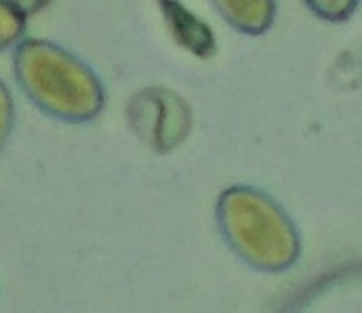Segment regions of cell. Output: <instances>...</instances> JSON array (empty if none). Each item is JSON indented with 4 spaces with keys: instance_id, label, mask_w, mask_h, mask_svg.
<instances>
[{
    "instance_id": "cell-1",
    "label": "cell",
    "mask_w": 362,
    "mask_h": 313,
    "mask_svg": "<svg viewBox=\"0 0 362 313\" xmlns=\"http://www.w3.org/2000/svg\"><path fill=\"white\" fill-rule=\"evenodd\" d=\"M13 77L22 94L58 122L88 124L107 102L92 66L54 41L26 37L13 52Z\"/></svg>"
},
{
    "instance_id": "cell-2",
    "label": "cell",
    "mask_w": 362,
    "mask_h": 313,
    "mask_svg": "<svg viewBox=\"0 0 362 313\" xmlns=\"http://www.w3.org/2000/svg\"><path fill=\"white\" fill-rule=\"evenodd\" d=\"M218 222L230 247L252 266L288 268L298 256V235L288 213L264 192L228 188L218 203Z\"/></svg>"
},
{
    "instance_id": "cell-3",
    "label": "cell",
    "mask_w": 362,
    "mask_h": 313,
    "mask_svg": "<svg viewBox=\"0 0 362 313\" xmlns=\"http://www.w3.org/2000/svg\"><path fill=\"white\" fill-rule=\"evenodd\" d=\"M218 13L237 33L258 37L271 30L277 16V0H211Z\"/></svg>"
},
{
    "instance_id": "cell-4",
    "label": "cell",
    "mask_w": 362,
    "mask_h": 313,
    "mask_svg": "<svg viewBox=\"0 0 362 313\" xmlns=\"http://www.w3.org/2000/svg\"><path fill=\"white\" fill-rule=\"evenodd\" d=\"M26 11L16 0H0V52L16 49L26 39Z\"/></svg>"
},
{
    "instance_id": "cell-5",
    "label": "cell",
    "mask_w": 362,
    "mask_h": 313,
    "mask_svg": "<svg viewBox=\"0 0 362 313\" xmlns=\"http://www.w3.org/2000/svg\"><path fill=\"white\" fill-rule=\"evenodd\" d=\"M305 5L324 22H345L354 16L360 0H305Z\"/></svg>"
},
{
    "instance_id": "cell-6",
    "label": "cell",
    "mask_w": 362,
    "mask_h": 313,
    "mask_svg": "<svg viewBox=\"0 0 362 313\" xmlns=\"http://www.w3.org/2000/svg\"><path fill=\"white\" fill-rule=\"evenodd\" d=\"M16 126V100L9 85L0 79V151L5 149Z\"/></svg>"
}]
</instances>
